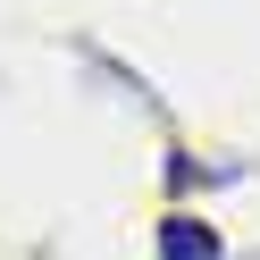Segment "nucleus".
Wrapping results in <instances>:
<instances>
[{"instance_id": "obj_1", "label": "nucleus", "mask_w": 260, "mask_h": 260, "mask_svg": "<svg viewBox=\"0 0 260 260\" xmlns=\"http://www.w3.org/2000/svg\"><path fill=\"white\" fill-rule=\"evenodd\" d=\"M159 260H218V235L176 210V218H159Z\"/></svg>"}]
</instances>
